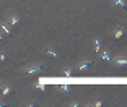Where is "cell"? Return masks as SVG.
<instances>
[{
    "instance_id": "3957f363",
    "label": "cell",
    "mask_w": 127,
    "mask_h": 107,
    "mask_svg": "<svg viewBox=\"0 0 127 107\" xmlns=\"http://www.w3.org/2000/svg\"><path fill=\"white\" fill-rule=\"evenodd\" d=\"M124 34H126V28H124V26H116V28H114V31H112L114 39H122Z\"/></svg>"
},
{
    "instance_id": "7a4b0ae2",
    "label": "cell",
    "mask_w": 127,
    "mask_h": 107,
    "mask_svg": "<svg viewBox=\"0 0 127 107\" xmlns=\"http://www.w3.org/2000/svg\"><path fill=\"white\" fill-rule=\"evenodd\" d=\"M91 65H93V62H91V60H83V62H80V65L77 66V70H78L80 73H83V71L90 70Z\"/></svg>"
},
{
    "instance_id": "52a82bcc",
    "label": "cell",
    "mask_w": 127,
    "mask_h": 107,
    "mask_svg": "<svg viewBox=\"0 0 127 107\" xmlns=\"http://www.w3.org/2000/svg\"><path fill=\"white\" fill-rule=\"evenodd\" d=\"M42 52H44L46 55H51V57H52V59H57V57H59V54H57V52L54 50L52 47H49V45H46V47L42 49Z\"/></svg>"
},
{
    "instance_id": "30bf717a",
    "label": "cell",
    "mask_w": 127,
    "mask_h": 107,
    "mask_svg": "<svg viewBox=\"0 0 127 107\" xmlns=\"http://www.w3.org/2000/svg\"><path fill=\"white\" fill-rule=\"evenodd\" d=\"M0 92H2L3 96H8V94L11 92V86H10V85H5V83H3V85L0 86Z\"/></svg>"
},
{
    "instance_id": "9a60e30c",
    "label": "cell",
    "mask_w": 127,
    "mask_h": 107,
    "mask_svg": "<svg viewBox=\"0 0 127 107\" xmlns=\"http://www.w3.org/2000/svg\"><path fill=\"white\" fill-rule=\"evenodd\" d=\"M0 62L2 63L7 62V54H5V52H0Z\"/></svg>"
},
{
    "instance_id": "e0dca14e",
    "label": "cell",
    "mask_w": 127,
    "mask_h": 107,
    "mask_svg": "<svg viewBox=\"0 0 127 107\" xmlns=\"http://www.w3.org/2000/svg\"><path fill=\"white\" fill-rule=\"evenodd\" d=\"M2 41H3V33H0V44H2Z\"/></svg>"
},
{
    "instance_id": "5b68a950",
    "label": "cell",
    "mask_w": 127,
    "mask_h": 107,
    "mask_svg": "<svg viewBox=\"0 0 127 107\" xmlns=\"http://www.w3.org/2000/svg\"><path fill=\"white\" fill-rule=\"evenodd\" d=\"M8 24L11 26V28H13V26H16V24H20V16L16 15V13H11L10 16H8Z\"/></svg>"
},
{
    "instance_id": "7c38bea8",
    "label": "cell",
    "mask_w": 127,
    "mask_h": 107,
    "mask_svg": "<svg viewBox=\"0 0 127 107\" xmlns=\"http://www.w3.org/2000/svg\"><path fill=\"white\" fill-rule=\"evenodd\" d=\"M72 75H73V68H72V66H67V68H64V70H62V76L72 78Z\"/></svg>"
},
{
    "instance_id": "8fae6325",
    "label": "cell",
    "mask_w": 127,
    "mask_h": 107,
    "mask_svg": "<svg viewBox=\"0 0 127 107\" xmlns=\"http://www.w3.org/2000/svg\"><path fill=\"white\" fill-rule=\"evenodd\" d=\"M93 50L96 52V54H99V52H101V41L98 39V37H95V39H93Z\"/></svg>"
},
{
    "instance_id": "5bb4252c",
    "label": "cell",
    "mask_w": 127,
    "mask_h": 107,
    "mask_svg": "<svg viewBox=\"0 0 127 107\" xmlns=\"http://www.w3.org/2000/svg\"><path fill=\"white\" fill-rule=\"evenodd\" d=\"M34 88H36L39 92H42V91H44V83H42V81H37V83H34Z\"/></svg>"
},
{
    "instance_id": "ac0fdd59",
    "label": "cell",
    "mask_w": 127,
    "mask_h": 107,
    "mask_svg": "<svg viewBox=\"0 0 127 107\" xmlns=\"http://www.w3.org/2000/svg\"><path fill=\"white\" fill-rule=\"evenodd\" d=\"M0 107H3V102H0Z\"/></svg>"
},
{
    "instance_id": "ba28073f",
    "label": "cell",
    "mask_w": 127,
    "mask_h": 107,
    "mask_svg": "<svg viewBox=\"0 0 127 107\" xmlns=\"http://www.w3.org/2000/svg\"><path fill=\"white\" fill-rule=\"evenodd\" d=\"M0 29H2V33H3V34H7V36H10V34H11V26L8 24V23H2V24H0Z\"/></svg>"
},
{
    "instance_id": "4fadbf2b",
    "label": "cell",
    "mask_w": 127,
    "mask_h": 107,
    "mask_svg": "<svg viewBox=\"0 0 127 107\" xmlns=\"http://www.w3.org/2000/svg\"><path fill=\"white\" fill-rule=\"evenodd\" d=\"M59 92H62V94H68V92H70L68 85H60V86H59Z\"/></svg>"
},
{
    "instance_id": "6da1fadb",
    "label": "cell",
    "mask_w": 127,
    "mask_h": 107,
    "mask_svg": "<svg viewBox=\"0 0 127 107\" xmlns=\"http://www.w3.org/2000/svg\"><path fill=\"white\" fill-rule=\"evenodd\" d=\"M42 68H44V66H42L41 63H34V65L26 66L23 71H25L26 75H37V73H41V71H42Z\"/></svg>"
},
{
    "instance_id": "9c48e42d",
    "label": "cell",
    "mask_w": 127,
    "mask_h": 107,
    "mask_svg": "<svg viewBox=\"0 0 127 107\" xmlns=\"http://www.w3.org/2000/svg\"><path fill=\"white\" fill-rule=\"evenodd\" d=\"M111 3H112V7H117V8H126L127 7V3H126V0H111Z\"/></svg>"
},
{
    "instance_id": "8992f818",
    "label": "cell",
    "mask_w": 127,
    "mask_h": 107,
    "mask_svg": "<svg viewBox=\"0 0 127 107\" xmlns=\"http://www.w3.org/2000/svg\"><path fill=\"white\" fill-rule=\"evenodd\" d=\"M99 57H101V60H103V62H111V60H112V57H111V54H109V50H106V49H101Z\"/></svg>"
},
{
    "instance_id": "2e32d148",
    "label": "cell",
    "mask_w": 127,
    "mask_h": 107,
    "mask_svg": "<svg viewBox=\"0 0 127 107\" xmlns=\"http://www.w3.org/2000/svg\"><path fill=\"white\" fill-rule=\"evenodd\" d=\"M93 106H95V107H101V106H103V101H101V99H96Z\"/></svg>"
},
{
    "instance_id": "277c9868",
    "label": "cell",
    "mask_w": 127,
    "mask_h": 107,
    "mask_svg": "<svg viewBox=\"0 0 127 107\" xmlns=\"http://www.w3.org/2000/svg\"><path fill=\"white\" fill-rule=\"evenodd\" d=\"M111 62L114 63L116 66H126V65H127V57H121V55H117V57H114Z\"/></svg>"
}]
</instances>
